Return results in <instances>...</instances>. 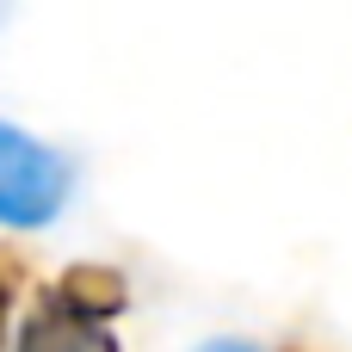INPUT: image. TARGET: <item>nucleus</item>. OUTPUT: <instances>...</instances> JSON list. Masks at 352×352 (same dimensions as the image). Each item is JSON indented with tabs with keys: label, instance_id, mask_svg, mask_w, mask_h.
Masks as SVG:
<instances>
[{
	"label": "nucleus",
	"instance_id": "obj_1",
	"mask_svg": "<svg viewBox=\"0 0 352 352\" xmlns=\"http://www.w3.org/2000/svg\"><path fill=\"white\" fill-rule=\"evenodd\" d=\"M74 198V161L0 118V229H43Z\"/></svg>",
	"mask_w": 352,
	"mask_h": 352
},
{
	"label": "nucleus",
	"instance_id": "obj_2",
	"mask_svg": "<svg viewBox=\"0 0 352 352\" xmlns=\"http://www.w3.org/2000/svg\"><path fill=\"white\" fill-rule=\"evenodd\" d=\"M198 352H266V346H254V340H235V334H223V340H204Z\"/></svg>",
	"mask_w": 352,
	"mask_h": 352
}]
</instances>
